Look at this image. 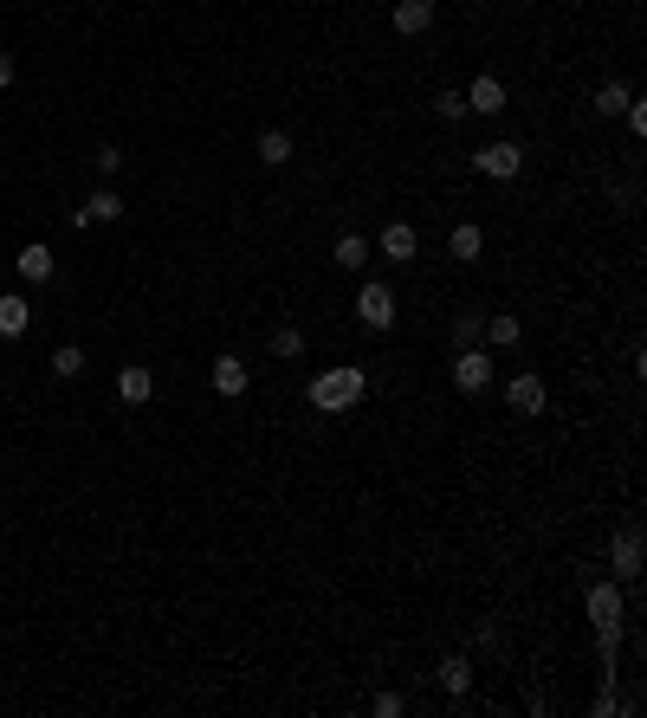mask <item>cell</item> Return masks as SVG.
Instances as JSON below:
<instances>
[{"mask_svg":"<svg viewBox=\"0 0 647 718\" xmlns=\"http://www.w3.org/2000/svg\"><path fill=\"white\" fill-rule=\"evenodd\" d=\"M589 621H596L602 673H609V686H615V667H622V634H628V609H622V589H615V576H596V583H589Z\"/></svg>","mask_w":647,"mask_h":718,"instance_id":"1","label":"cell"},{"mask_svg":"<svg viewBox=\"0 0 647 718\" xmlns=\"http://www.w3.org/2000/svg\"><path fill=\"white\" fill-rule=\"evenodd\" d=\"M363 395H369V376L356 363H337V369H324V376L311 382V408L318 414H350Z\"/></svg>","mask_w":647,"mask_h":718,"instance_id":"2","label":"cell"},{"mask_svg":"<svg viewBox=\"0 0 647 718\" xmlns=\"http://www.w3.org/2000/svg\"><path fill=\"white\" fill-rule=\"evenodd\" d=\"M453 389H460V395H486L492 389V356L479 350V343L453 350Z\"/></svg>","mask_w":647,"mask_h":718,"instance_id":"3","label":"cell"},{"mask_svg":"<svg viewBox=\"0 0 647 718\" xmlns=\"http://www.w3.org/2000/svg\"><path fill=\"white\" fill-rule=\"evenodd\" d=\"M356 317H363V330H389L395 324V292L382 279H369L363 292H356Z\"/></svg>","mask_w":647,"mask_h":718,"instance_id":"4","label":"cell"},{"mask_svg":"<svg viewBox=\"0 0 647 718\" xmlns=\"http://www.w3.org/2000/svg\"><path fill=\"white\" fill-rule=\"evenodd\" d=\"M473 169L492 175V182H512V175L525 169V149L518 143H486V149H473Z\"/></svg>","mask_w":647,"mask_h":718,"instance_id":"5","label":"cell"},{"mask_svg":"<svg viewBox=\"0 0 647 718\" xmlns=\"http://www.w3.org/2000/svg\"><path fill=\"white\" fill-rule=\"evenodd\" d=\"M466 117H505V78L499 72H479L466 85Z\"/></svg>","mask_w":647,"mask_h":718,"instance_id":"6","label":"cell"},{"mask_svg":"<svg viewBox=\"0 0 647 718\" xmlns=\"http://www.w3.org/2000/svg\"><path fill=\"white\" fill-rule=\"evenodd\" d=\"M615 583H628V589L641 583V524L615 531Z\"/></svg>","mask_w":647,"mask_h":718,"instance_id":"7","label":"cell"},{"mask_svg":"<svg viewBox=\"0 0 647 718\" xmlns=\"http://www.w3.org/2000/svg\"><path fill=\"white\" fill-rule=\"evenodd\" d=\"M13 272H20L26 285H46L52 272H59V259H52V246H46V240H26L20 253H13Z\"/></svg>","mask_w":647,"mask_h":718,"instance_id":"8","label":"cell"},{"mask_svg":"<svg viewBox=\"0 0 647 718\" xmlns=\"http://www.w3.org/2000/svg\"><path fill=\"white\" fill-rule=\"evenodd\" d=\"M389 26L402 39H421L434 26V0H395V13H389Z\"/></svg>","mask_w":647,"mask_h":718,"instance_id":"9","label":"cell"},{"mask_svg":"<svg viewBox=\"0 0 647 718\" xmlns=\"http://www.w3.org/2000/svg\"><path fill=\"white\" fill-rule=\"evenodd\" d=\"M376 246H382V259H395V266H408V259L421 253V240H415V227H408V220H389V227L376 233Z\"/></svg>","mask_w":647,"mask_h":718,"instance_id":"10","label":"cell"},{"mask_svg":"<svg viewBox=\"0 0 647 718\" xmlns=\"http://www.w3.org/2000/svg\"><path fill=\"white\" fill-rule=\"evenodd\" d=\"M544 395H550L544 376H531V369L505 382V402H512V414H544Z\"/></svg>","mask_w":647,"mask_h":718,"instance_id":"11","label":"cell"},{"mask_svg":"<svg viewBox=\"0 0 647 718\" xmlns=\"http://www.w3.org/2000/svg\"><path fill=\"white\" fill-rule=\"evenodd\" d=\"M246 382H253V369L240 363V356H214V395H227V402H240Z\"/></svg>","mask_w":647,"mask_h":718,"instance_id":"12","label":"cell"},{"mask_svg":"<svg viewBox=\"0 0 647 718\" xmlns=\"http://www.w3.org/2000/svg\"><path fill=\"white\" fill-rule=\"evenodd\" d=\"M117 395H123L130 408H143L149 395H156V376H149L143 363H123V369H117Z\"/></svg>","mask_w":647,"mask_h":718,"instance_id":"13","label":"cell"},{"mask_svg":"<svg viewBox=\"0 0 647 718\" xmlns=\"http://www.w3.org/2000/svg\"><path fill=\"white\" fill-rule=\"evenodd\" d=\"M26 324H33V305H26L20 292H0V337H26Z\"/></svg>","mask_w":647,"mask_h":718,"instance_id":"14","label":"cell"},{"mask_svg":"<svg viewBox=\"0 0 647 718\" xmlns=\"http://www.w3.org/2000/svg\"><path fill=\"white\" fill-rule=\"evenodd\" d=\"M117 214H123V195H117V188H91V201L78 207L72 220H78V227H91V220H117Z\"/></svg>","mask_w":647,"mask_h":718,"instance_id":"15","label":"cell"},{"mask_svg":"<svg viewBox=\"0 0 647 718\" xmlns=\"http://www.w3.org/2000/svg\"><path fill=\"white\" fill-rule=\"evenodd\" d=\"M466 686H473V660H466V654H447V660H440V693H447V699H466Z\"/></svg>","mask_w":647,"mask_h":718,"instance_id":"16","label":"cell"},{"mask_svg":"<svg viewBox=\"0 0 647 718\" xmlns=\"http://www.w3.org/2000/svg\"><path fill=\"white\" fill-rule=\"evenodd\" d=\"M253 156L266 162V169H285V162H292V130H259Z\"/></svg>","mask_w":647,"mask_h":718,"instance_id":"17","label":"cell"},{"mask_svg":"<svg viewBox=\"0 0 647 718\" xmlns=\"http://www.w3.org/2000/svg\"><path fill=\"white\" fill-rule=\"evenodd\" d=\"M330 259H337L343 272H363V266H369V240H363V233H337V246H330Z\"/></svg>","mask_w":647,"mask_h":718,"instance_id":"18","label":"cell"},{"mask_svg":"<svg viewBox=\"0 0 647 718\" xmlns=\"http://www.w3.org/2000/svg\"><path fill=\"white\" fill-rule=\"evenodd\" d=\"M447 253H453V259H479V253H486V233H479L473 220H460V227L447 233Z\"/></svg>","mask_w":647,"mask_h":718,"instance_id":"19","label":"cell"},{"mask_svg":"<svg viewBox=\"0 0 647 718\" xmlns=\"http://www.w3.org/2000/svg\"><path fill=\"white\" fill-rule=\"evenodd\" d=\"M486 337L499 343V350H518V343H525V324H518L512 311H499V317H486Z\"/></svg>","mask_w":647,"mask_h":718,"instance_id":"20","label":"cell"},{"mask_svg":"<svg viewBox=\"0 0 647 718\" xmlns=\"http://www.w3.org/2000/svg\"><path fill=\"white\" fill-rule=\"evenodd\" d=\"M52 376H59V382L85 376V350H78V343H59V350H52Z\"/></svg>","mask_w":647,"mask_h":718,"instance_id":"21","label":"cell"},{"mask_svg":"<svg viewBox=\"0 0 647 718\" xmlns=\"http://www.w3.org/2000/svg\"><path fill=\"white\" fill-rule=\"evenodd\" d=\"M628 98H635V85H622V78H609V85L596 91V110H602V117H622V104H628Z\"/></svg>","mask_w":647,"mask_h":718,"instance_id":"22","label":"cell"},{"mask_svg":"<svg viewBox=\"0 0 647 718\" xmlns=\"http://www.w3.org/2000/svg\"><path fill=\"white\" fill-rule=\"evenodd\" d=\"M272 356H305V330L279 324V330H272Z\"/></svg>","mask_w":647,"mask_h":718,"instance_id":"23","label":"cell"},{"mask_svg":"<svg viewBox=\"0 0 647 718\" xmlns=\"http://www.w3.org/2000/svg\"><path fill=\"white\" fill-rule=\"evenodd\" d=\"M434 117H440V123H466V91H440V98H434Z\"/></svg>","mask_w":647,"mask_h":718,"instance_id":"24","label":"cell"},{"mask_svg":"<svg viewBox=\"0 0 647 718\" xmlns=\"http://www.w3.org/2000/svg\"><path fill=\"white\" fill-rule=\"evenodd\" d=\"M479 337H486V317H479V311L453 317V343H460V350H466V343H479Z\"/></svg>","mask_w":647,"mask_h":718,"instance_id":"25","label":"cell"},{"mask_svg":"<svg viewBox=\"0 0 647 718\" xmlns=\"http://www.w3.org/2000/svg\"><path fill=\"white\" fill-rule=\"evenodd\" d=\"M622 117H628V130H635V136H647V104H641V98H628Z\"/></svg>","mask_w":647,"mask_h":718,"instance_id":"26","label":"cell"},{"mask_svg":"<svg viewBox=\"0 0 647 718\" xmlns=\"http://www.w3.org/2000/svg\"><path fill=\"white\" fill-rule=\"evenodd\" d=\"M91 162H98L104 175H117V169H123V149H117V143H104V149H98V156H91Z\"/></svg>","mask_w":647,"mask_h":718,"instance_id":"27","label":"cell"},{"mask_svg":"<svg viewBox=\"0 0 647 718\" xmlns=\"http://www.w3.org/2000/svg\"><path fill=\"white\" fill-rule=\"evenodd\" d=\"M369 712H376V718H395V712H402V693H376V706H369Z\"/></svg>","mask_w":647,"mask_h":718,"instance_id":"28","label":"cell"},{"mask_svg":"<svg viewBox=\"0 0 647 718\" xmlns=\"http://www.w3.org/2000/svg\"><path fill=\"white\" fill-rule=\"evenodd\" d=\"M13 78H20V65H13V52H0V91H7Z\"/></svg>","mask_w":647,"mask_h":718,"instance_id":"29","label":"cell"},{"mask_svg":"<svg viewBox=\"0 0 647 718\" xmlns=\"http://www.w3.org/2000/svg\"><path fill=\"white\" fill-rule=\"evenodd\" d=\"M0 279H7V253H0Z\"/></svg>","mask_w":647,"mask_h":718,"instance_id":"30","label":"cell"}]
</instances>
